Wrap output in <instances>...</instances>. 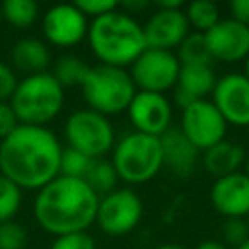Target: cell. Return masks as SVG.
<instances>
[{
    "label": "cell",
    "mask_w": 249,
    "mask_h": 249,
    "mask_svg": "<svg viewBox=\"0 0 249 249\" xmlns=\"http://www.w3.org/2000/svg\"><path fill=\"white\" fill-rule=\"evenodd\" d=\"M62 146L47 126L18 124L0 142V175L19 189H43L60 175Z\"/></svg>",
    "instance_id": "1"
},
{
    "label": "cell",
    "mask_w": 249,
    "mask_h": 249,
    "mask_svg": "<svg viewBox=\"0 0 249 249\" xmlns=\"http://www.w3.org/2000/svg\"><path fill=\"white\" fill-rule=\"evenodd\" d=\"M99 196L84 179L58 175L43 189H39L33 214L39 226L58 235L86 231L97 214Z\"/></svg>",
    "instance_id": "2"
},
{
    "label": "cell",
    "mask_w": 249,
    "mask_h": 249,
    "mask_svg": "<svg viewBox=\"0 0 249 249\" xmlns=\"http://www.w3.org/2000/svg\"><path fill=\"white\" fill-rule=\"evenodd\" d=\"M88 39L91 53L105 66L124 68L146 51L142 25L117 10L95 18L88 27Z\"/></svg>",
    "instance_id": "3"
},
{
    "label": "cell",
    "mask_w": 249,
    "mask_h": 249,
    "mask_svg": "<svg viewBox=\"0 0 249 249\" xmlns=\"http://www.w3.org/2000/svg\"><path fill=\"white\" fill-rule=\"evenodd\" d=\"M10 105L19 124L45 126L53 121L64 105V88L54 80L51 72L25 76L18 82Z\"/></svg>",
    "instance_id": "4"
},
{
    "label": "cell",
    "mask_w": 249,
    "mask_h": 249,
    "mask_svg": "<svg viewBox=\"0 0 249 249\" xmlns=\"http://www.w3.org/2000/svg\"><path fill=\"white\" fill-rule=\"evenodd\" d=\"M80 88L88 107L105 117L128 109L132 97L138 91L124 68L105 64L89 66V72Z\"/></svg>",
    "instance_id": "5"
},
{
    "label": "cell",
    "mask_w": 249,
    "mask_h": 249,
    "mask_svg": "<svg viewBox=\"0 0 249 249\" xmlns=\"http://www.w3.org/2000/svg\"><path fill=\"white\" fill-rule=\"evenodd\" d=\"M111 163L117 171V177L124 183H146L163 167L161 142L158 136L136 130L128 132L115 144Z\"/></svg>",
    "instance_id": "6"
},
{
    "label": "cell",
    "mask_w": 249,
    "mask_h": 249,
    "mask_svg": "<svg viewBox=\"0 0 249 249\" xmlns=\"http://www.w3.org/2000/svg\"><path fill=\"white\" fill-rule=\"evenodd\" d=\"M68 146L86 154L91 160L103 158L115 144V130L111 121L91 109L74 111L64 124Z\"/></svg>",
    "instance_id": "7"
},
{
    "label": "cell",
    "mask_w": 249,
    "mask_h": 249,
    "mask_svg": "<svg viewBox=\"0 0 249 249\" xmlns=\"http://www.w3.org/2000/svg\"><path fill=\"white\" fill-rule=\"evenodd\" d=\"M179 70H181V64L173 51L146 49L130 64L128 74L138 91L163 93V91L175 88Z\"/></svg>",
    "instance_id": "8"
},
{
    "label": "cell",
    "mask_w": 249,
    "mask_h": 249,
    "mask_svg": "<svg viewBox=\"0 0 249 249\" xmlns=\"http://www.w3.org/2000/svg\"><path fill=\"white\" fill-rule=\"evenodd\" d=\"M142 218V200L132 189H115L99 198L95 222L111 237L128 233Z\"/></svg>",
    "instance_id": "9"
},
{
    "label": "cell",
    "mask_w": 249,
    "mask_h": 249,
    "mask_svg": "<svg viewBox=\"0 0 249 249\" xmlns=\"http://www.w3.org/2000/svg\"><path fill=\"white\" fill-rule=\"evenodd\" d=\"M179 130L198 152H204L214 144L226 140L228 123L210 99H202L183 109Z\"/></svg>",
    "instance_id": "10"
},
{
    "label": "cell",
    "mask_w": 249,
    "mask_h": 249,
    "mask_svg": "<svg viewBox=\"0 0 249 249\" xmlns=\"http://www.w3.org/2000/svg\"><path fill=\"white\" fill-rule=\"evenodd\" d=\"M210 101L228 124L249 126V80L245 74L230 72L220 76Z\"/></svg>",
    "instance_id": "11"
},
{
    "label": "cell",
    "mask_w": 249,
    "mask_h": 249,
    "mask_svg": "<svg viewBox=\"0 0 249 249\" xmlns=\"http://www.w3.org/2000/svg\"><path fill=\"white\" fill-rule=\"evenodd\" d=\"M204 39L212 60L235 64L241 60L245 62L249 56V27L231 18L220 19L212 29L204 33Z\"/></svg>",
    "instance_id": "12"
},
{
    "label": "cell",
    "mask_w": 249,
    "mask_h": 249,
    "mask_svg": "<svg viewBox=\"0 0 249 249\" xmlns=\"http://www.w3.org/2000/svg\"><path fill=\"white\" fill-rule=\"evenodd\" d=\"M128 117L136 132L161 136L167 128H171V103L163 93L154 91H136L128 105Z\"/></svg>",
    "instance_id": "13"
},
{
    "label": "cell",
    "mask_w": 249,
    "mask_h": 249,
    "mask_svg": "<svg viewBox=\"0 0 249 249\" xmlns=\"http://www.w3.org/2000/svg\"><path fill=\"white\" fill-rule=\"evenodd\" d=\"M88 19L74 4H56L43 16V35L51 45L72 47L88 35Z\"/></svg>",
    "instance_id": "14"
},
{
    "label": "cell",
    "mask_w": 249,
    "mask_h": 249,
    "mask_svg": "<svg viewBox=\"0 0 249 249\" xmlns=\"http://www.w3.org/2000/svg\"><path fill=\"white\" fill-rule=\"evenodd\" d=\"M146 49L171 51L183 43L191 33L185 12L179 10H156L142 25Z\"/></svg>",
    "instance_id": "15"
},
{
    "label": "cell",
    "mask_w": 249,
    "mask_h": 249,
    "mask_svg": "<svg viewBox=\"0 0 249 249\" xmlns=\"http://www.w3.org/2000/svg\"><path fill=\"white\" fill-rule=\"evenodd\" d=\"M210 202L224 218L249 216V177L241 171L220 177L210 187Z\"/></svg>",
    "instance_id": "16"
},
{
    "label": "cell",
    "mask_w": 249,
    "mask_h": 249,
    "mask_svg": "<svg viewBox=\"0 0 249 249\" xmlns=\"http://www.w3.org/2000/svg\"><path fill=\"white\" fill-rule=\"evenodd\" d=\"M216 74L206 64H181L175 84V103L185 109L195 101H202L212 95L216 86Z\"/></svg>",
    "instance_id": "17"
},
{
    "label": "cell",
    "mask_w": 249,
    "mask_h": 249,
    "mask_svg": "<svg viewBox=\"0 0 249 249\" xmlns=\"http://www.w3.org/2000/svg\"><path fill=\"white\" fill-rule=\"evenodd\" d=\"M160 142H161V156H163V165L177 177H189L196 163H198V158H200V152L187 140V136L171 126L167 128L161 136H160Z\"/></svg>",
    "instance_id": "18"
},
{
    "label": "cell",
    "mask_w": 249,
    "mask_h": 249,
    "mask_svg": "<svg viewBox=\"0 0 249 249\" xmlns=\"http://www.w3.org/2000/svg\"><path fill=\"white\" fill-rule=\"evenodd\" d=\"M245 158H247V152L241 144L231 140H222L202 152V167L210 175L220 179V177L237 173L241 165H245Z\"/></svg>",
    "instance_id": "19"
},
{
    "label": "cell",
    "mask_w": 249,
    "mask_h": 249,
    "mask_svg": "<svg viewBox=\"0 0 249 249\" xmlns=\"http://www.w3.org/2000/svg\"><path fill=\"white\" fill-rule=\"evenodd\" d=\"M10 58H12V64L18 70L25 72L27 76L47 72V66L51 64V53L47 43L35 37H25L16 41L10 51Z\"/></svg>",
    "instance_id": "20"
},
{
    "label": "cell",
    "mask_w": 249,
    "mask_h": 249,
    "mask_svg": "<svg viewBox=\"0 0 249 249\" xmlns=\"http://www.w3.org/2000/svg\"><path fill=\"white\" fill-rule=\"evenodd\" d=\"M88 72H89V66L82 58L74 54H66L54 62V68L51 74L62 88H72V86H82Z\"/></svg>",
    "instance_id": "21"
},
{
    "label": "cell",
    "mask_w": 249,
    "mask_h": 249,
    "mask_svg": "<svg viewBox=\"0 0 249 249\" xmlns=\"http://www.w3.org/2000/svg\"><path fill=\"white\" fill-rule=\"evenodd\" d=\"M84 181L93 189V193H95L97 196H99V195L105 196V195H109L111 191H115L119 177H117V171H115V167H113L111 161H107V160H103V158H97V160L91 161V165H89V169H88Z\"/></svg>",
    "instance_id": "22"
},
{
    "label": "cell",
    "mask_w": 249,
    "mask_h": 249,
    "mask_svg": "<svg viewBox=\"0 0 249 249\" xmlns=\"http://www.w3.org/2000/svg\"><path fill=\"white\" fill-rule=\"evenodd\" d=\"M177 58H179V64H206V66H212V62H214L210 53H208L204 33H196V31H191L183 39V43L177 47Z\"/></svg>",
    "instance_id": "23"
},
{
    "label": "cell",
    "mask_w": 249,
    "mask_h": 249,
    "mask_svg": "<svg viewBox=\"0 0 249 249\" xmlns=\"http://www.w3.org/2000/svg\"><path fill=\"white\" fill-rule=\"evenodd\" d=\"M189 27L196 29V33H206L220 21V10L210 0H195L185 10Z\"/></svg>",
    "instance_id": "24"
},
{
    "label": "cell",
    "mask_w": 249,
    "mask_h": 249,
    "mask_svg": "<svg viewBox=\"0 0 249 249\" xmlns=\"http://www.w3.org/2000/svg\"><path fill=\"white\" fill-rule=\"evenodd\" d=\"M0 10H2V18L10 25L21 29L35 23L39 16V6L33 0H4Z\"/></svg>",
    "instance_id": "25"
},
{
    "label": "cell",
    "mask_w": 249,
    "mask_h": 249,
    "mask_svg": "<svg viewBox=\"0 0 249 249\" xmlns=\"http://www.w3.org/2000/svg\"><path fill=\"white\" fill-rule=\"evenodd\" d=\"M21 206V189L10 181L8 177L0 175V224L10 222Z\"/></svg>",
    "instance_id": "26"
},
{
    "label": "cell",
    "mask_w": 249,
    "mask_h": 249,
    "mask_svg": "<svg viewBox=\"0 0 249 249\" xmlns=\"http://www.w3.org/2000/svg\"><path fill=\"white\" fill-rule=\"evenodd\" d=\"M91 158H88L86 154L74 150V148H64L62 150V158H60V175L64 177H72V179H84L89 165H91Z\"/></svg>",
    "instance_id": "27"
},
{
    "label": "cell",
    "mask_w": 249,
    "mask_h": 249,
    "mask_svg": "<svg viewBox=\"0 0 249 249\" xmlns=\"http://www.w3.org/2000/svg\"><path fill=\"white\" fill-rule=\"evenodd\" d=\"M222 243L230 249L241 247L245 241H249V228L245 218H226L220 226Z\"/></svg>",
    "instance_id": "28"
},
{
    "label": "cell",
    "mask_w": 249,
    "mask_h": 249,
    "mask_svg": "<svg viewBox=\"0 0 249 249\" xmlns=\"http://www.w3.org/2000/svg\"><path fill=\"white\" fill-rule=\"evenodd\" d=\"M27 245V230L10 220L0 224V249H25Z\"/></svg>",
    "instance_id": "29"
},
{
    "label": "cell",
    "mask_w": 249,
    "mask_h": 249,
    "mask_svg": "<svg viewBox=\"0 0 249 249\" xmlns=\"http://www.w3.org/2000/svg\"><path fill=\"white\" fill-rule=\"evenodd\" d=\"M51 249H95V241L88 231H78V233H66L58 235Z\"/></svg>",
    "instance_id": "30"
},
{
    "label": "cell",
    "mask_w": 249,
    "mask_h": 249,
    "mask_svg": "<svg viewBox=\"0 0 249 249\" xmlns=\"http://www.w3.org/2000/svg\"><path fill=\"white\" fill-rule=\"evenodd\" d=\"M74 6L88 18L91 16L93 19L99 16H105L113 10H117V2L115 0H76Z\"/></svg>",
    "instance_id": "31"
},
{
    "label": "cell",
    "mask_w": 249,
    "mask_h": 249,
    "mask_svg": "<svg viewBox=\"0 0 249 249\" xmlns=\"http://www.w3.org/2000/svg\"><path fill=\"white\" fill-rule=\"evenodd\" d=\"M19 121L10 105V101H0V142L4 138H8L16 128H18Z\"/></svg>",
    "instance_id": "32"
},
{
    "label": "cell",
    "mask_w": 249,
    "mask_h": 249,
    "mask_svg": "<svg viewBox=\"0 0 249 249\" xmlns=\"http://www.w3.org/2000/svg\"><path fill=\"white\" fill-rule=\"evenodd\" d=\"M16 88H18V80L14 70L8 64L0 62V101H10Z\"/></svg>",
    "instance_id": "33"
},
{
    "label": "cell",
    "mask_w": 249,
    "mask_h": 249,
    "mask_svg": "<svg viewBox=\"0 0 249 249\" xmlns=\"http://www.w3.org/2000/svg\"><path fill=\"white\" fill-rule=\"evenodd\" d=\"M230 14H231V19L249 27V0H233L230 4Z\"/></svg>",
    "instance_id": "34"
},
{
    "label": "cell",
    "mask_w": 249,
    "mask_h": 249,
    "mask_svg": "<svg viewBox=\"0 0 249 249\" xmlns=\"http://www.w3.org/2000/svg\"><path fill=\"white\" fill-rule=\"evenodd\" d=\"M181 6H183L181 0H160V2H156L158 10H179Z\"/></svg>",
    "instance_id": "35"
},
{
    "label": "cell",
    "mask_w": 249,
    "mask_h": 249,
    "mask_svg": "<svg viewBox=\"0 0 249 249\" xmlns=\"http://www.w3.org/2000/svg\"><path fill=\"white\" fill-rule=\"evenodd\" d=\"M195 249H228L222 241H216V239H206L202 243H198Z\"/></svg>",
    "instance_id": "36"
},
{
    "label": "cell",
    "mask_w": 249,
    "mask_h": 249,
    "mask_svg": "<svg viewBox=\"0 0 249 249\" xmlns=\"http://www.w3.org/2000/svg\"><path fill=\"white\" fill-rule=\"evenodd\" d=\"M148 2H124V8H136V10H142L146 8Z\"/></svg>",
    "instance_id": "37"
},
{
    "label": "cell",
    "mask_w": 249,
    "mask_h": 249,
    "mask_svg": "<svg viewBox=\"0 0 249 249\" xmlns=\"http://www.w3.org/2000/svg\"><path fill=\"white\" fill-rule=\"evenodd\" d=\"M156 249H185V247L179 245V243H161V245H158Z\"/></svg>",
    "instance_id": "38"
},
{
    "label": "cell",
    "mask_w": 249,
    "mask_h": 249,
    "mask_svg": "<svg viewBox=\"0 0 249 249\" xmlns=\"http://www.w3.org/2000/svg\"><path fill=\"white\" fill-rule=\"evenodd\" d=\"M243 64H245V70H243V74H245V76H247V80H249V56L245 58V62H243Z\"/></svg>",
    "instance_id": "39"
},
{
    "label": "cell",
    "mask_w": 249,
    "mask_h": 249,
    "mask_svg": "<svg viewBox=\"0 0 249 249\" xmlns=\"http://www.w3.org/2000/svg\"><path fill=\"white\" fill-rule=\"evenodd\" d=\"M245 175L249 177V154H247V158H245Z\"/></svg>",
    "instance_id": "40"
},
{
    "label": "cell",
    "mask_w": 249,
    "mask_h": 249,
    "mask_svg": "<svg viewBox=\"0 0 249 249\" xmlns=\"http://www.w3.org/2000/svg\"><path fill=\"white\" fill-rule=\"evenodd\" d=\"M237 249H249V241H245L241 247H237Z\"/></svg>",
    "instance_id": "41"
},
{
    "label": "cell",
    "mask_w": 249,
    "mask_h": 249,
    "mask_svg": "<svg viewBox=\"0 0 249 249\" xmlns=\"http://www.w3.org/2000/svg\"><path fill=\"white\" fill-rule=\"evenodd\" d=\"M2 19H4V18H2V10H0V23H2Z\"/></svg>",
    "instance_id": "42"
},
{
    "label": "cell",
    "mask_w": 249,
    "mask_h": 249,
    "mask_svg": "<svg viewBox=\"0 0 249 249\" xmlns=\"http://www.w3.org/2000/svg\"><path fill=\"white\" fill-rule=\"evenodd\" d=\"M245 220H247V228H249V216H247V218H245Z\"/></svg>",
    "instance_id": "43"
}]
</instances>
